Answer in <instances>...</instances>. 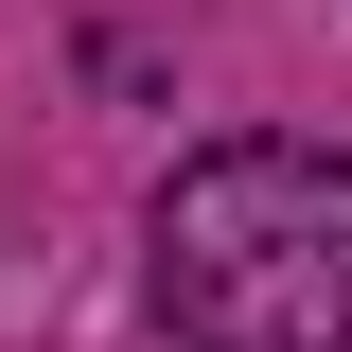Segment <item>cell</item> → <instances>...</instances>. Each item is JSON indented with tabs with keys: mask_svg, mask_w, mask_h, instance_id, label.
I'll use <instances>...</instances> for the list:
<instances>
[{
	"mask_svg": "<svg viewBox=\"0 0 352 352\" xmlns=\"http://www.w3.org/2000/svg\"><path fill=\"white\" fill-rule=\"evenodd\" d=\"M141 300L176 352H352V159L335 141H212L159 176Z\"/></svg>",
	"mask_w": 352,
	"mask_h": 352,
	"instance_id": "1",
	"label": "cell"
}]
</instances>
